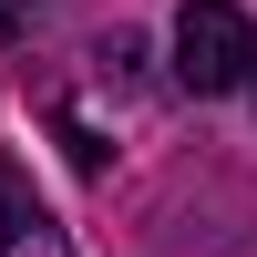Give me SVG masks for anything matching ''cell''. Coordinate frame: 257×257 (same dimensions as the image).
I'll use <instances>...</instances> for the list:
<instances>
[{"mask_svg":"<svg viewBox=\"0 0 257 257\" xmlns=\"http://www.w3.org/2000/svg\"><path fill=\"white\" fill-rule=\"evenodd\" d=\"M247 72H257V21L237 0H185L175 11V82L206 103V93H237Z\"/></svg>","mask_w":257,"mask_h":257,"instance_id":"6da1fadb","label":"cell"},{"mask_svg":"<svg viewBox=\"0 0 257 257\" xmlns=\"http://www.w3.org/2000/svg\"><path fill=\"white\" fill-rule=\"evenodd\" d=\"M0 257H72V237L52 226V206H31V216H21L11 237H0Z\"/></svg>","mask_w":257,"mask_h":257,"instance_id":"7a4b0ae2","label":"cell"},{"mask_svg":"<svg viewBox=\"0 0 257 257\" xmlns=\"http://www.w3.org/2000/svg\"><path fill=\"white\" fill-rule=\"evenodd\" d=\"M31 206H41V196H31V175H21V165H11V155H0V237H11V226H21V216H31Z\"/></svg>","mask_w":257,"mask_h":257,"instance_id":"3957f363","label":"cell"},{"mask_svg":"<svg viewBox=\"0 0 257 257\" xmlns=\"http://www.w3.org/2000/svg\"><path fill=\"white\" fill-rule=\"evenodd\" d=\"M11 31H21V11H11V0H0V52H11Z\"/></svg>","mask_w":257,"mask_h":257,"instance_id":"277c9868","label":"cell"},{"mask_svg":"<svg viewBox=\"0 0 257 257\" xmlns=\"http://www.w3.org/2000/svg\"><path fill=\"white\" fill-rule=\"evenodd\" d=\"M11 11H31V0H11Z\"/></svg>","mask_w":257,"mask_h":257,"instance_id":"5b68a950","label":"cell"},{"mask_svg":"<svg viewBox=\"0 0 257 257\" xmlns=\"http://www.w3.org/2000/svg\"><path fill=\"white\" fill-rule=\"evenodd\" d=\"M247 82H257V72H247Z\"/></svg>","mask_w":257,"mask_h":257,"instance_id":"8992f818","label":"cell"}]
</instances>
